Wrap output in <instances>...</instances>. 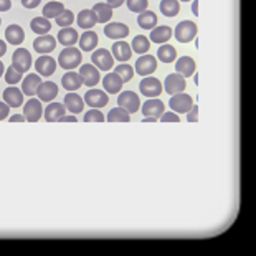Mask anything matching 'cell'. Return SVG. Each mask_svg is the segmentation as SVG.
Returning <instances> with one entry per match:
<instances>
[{
    "mask_svg": "<svg viewBox=\"0 0 256 256\" xmlns=\"http://www.w3.org/2000/svg\"><path fill=\"white\" fill-rule=\"evenodd\" d=\"M81 60H83V55L78 48L74 46H64V50L60 53L58 56V64L63 70H74L80 66Z\"/></svg>",
    "mask_w": 256,
    "mask_h": 256,
    "instance_id": "1",
    "label": "cell"
},
{
    "mask_svg": "<svg viewBox=\"0 0 256 256\" xmlns=\"http://www.w3.org/2000/svg\"><path fill=\"white\" fill-rule=\"evenodd\" d=\"M174 35H176L177 42L188 43V42L194 40L195 35H197V25H195L194 22H190V20H184V22H180V24L176 26V32H174Z\"/></svg>",
    "mask_w": 256,
    "mask_h": 256,
    "instance_id": "2",
    "label": "cell"
},
{
    "mask_svg": "<svg viewBox=\"0 0 256 256\" xmlns=\"http://www.w3.org/2000/svg\"><path fill=\"white\" fill-rule=\"evenodd\" d=\"M32 53L26 50V48H18V50L14 52L12 56V66L20 73H26L32 68Z\"/></svg>",
    "mask_w": 256,
    "mask_h": 256,
    "instance_id": "3",
    "label": "cell"
},
{
    "mask_svg": "<svg viewBox=\"0 0 256 256\" xmlns=\"http://www.w3.org/2000/svg\"><path fill=\"white\" fill-rule=\"evenodd\" d=\"M118 106L122 108V110H126L129 114L138 112L139 111V106H140L139 96L136 94L134 91H124L118 98Z\"/></svg>",
    "mask_w": 256,
    "mask_h": 256,
    "instance_id": "4",
    "label": "cell"
},
{
    "mask_svg": "<svg viewBox=\"0 0 256 256\" xmlns=\"http://www.w3.org/2000/svg\"><path fill=\"white\" fill-rule=\"evenodd\" d=\"M91 60H92V64L102 70V72H110L111 68H114V56L106 48H100V50L92 52Z\"/></svg>",
    "mask_w": 256,
    "mask_h": 256,
    "instance_id": "5",
    "label": "cell"
},
{
    "mask_svg": "<svg viewBox=\"0 0 256 256\" xmlns=\"http://www.w3.org/2000/svg\"><path fill=\"white\" fill-rule=\"evenodd\" d=\"M192 106H194L192 96L185 94V92H177V94L170 96V108H172V111L180 112V114H187Z\"/></svg>",
    "mask_w": 256,
    "mask_h": 256,
    "instance_id": "6",
    "label": "cell"
},
{
    "mask_svg": "<svg viewBox=\"0 0 256 256\" xmlns=\"http://www.w3.org/2000/svg\"><path fill=\"white\" fill-rule=\"evenodd\" d=\"M139 90L146 98H157L162 92V83L152 76H144V80L139 84Z\"/></svg>",
    "mask_w": 256,
    "mask_h": 256,
    "instance_id": "7",
    "label": "cell"
},
{
    "mask_svg": "<svg viewBox=\"0 0 256 256\" xmlns=\"http://www.w3.org/2000/svg\"><path fill=\"white\" fill-rule=\"evenodd\" d=\"M157 70V58L152 55H140L136 62L134 72L140 76H149Z\"/></svg>",
    "mask_w": 256,
    "mask_h": 256,
    "instance_id": "8",
    "label": "cell"
},
{
    "mask_svg": "<svg viewBox=\"0 0 256 256\" xmlns=\"http://www.w3.org/2000/svg\"><path fill=\"white\" fill-rule=\"evenodd\" d=\"M164 88L170 96L177 94V92H184L185 91V88H187V81H185V78L182 74L172 73V74H168L166 78Z\"/></svg>",
    "mask_w": 256,
    "mask_h": 256,
    "instance_id": "9",
    "label": "cell"
},
{
    "mask_svg": "<svg viewBox=\"0 0 256 256\" xmlns=\"http://www.w3.org/2000/svg\"><path fill=\"white\" fill-rule=\"evenodd\" d=\"M84 102L91 108H104L108 106V102H110V96L106 94L104 91L101 90H90L88 92L84 94Z\"/></svg>",
    "mask_w": 256,
    "mask_h": 256,
    "instance_id": "10",
    "label": "cell"
},
{
    "mask_svg": "<svg viewBox=\"0 0 256 256\" xmlns=\"http://www.w3.org/2000/svg\"><path fill=\"white\" fill-rule=\"evenodd\" d=\"M35 68H36V73L40 76H52L56 72L58 64L52 56L42 55V56H38V60L35 62Z\"/></svg>",
    "mask_w": 256,
    "mask_h": 256,
    "instance_id": "11",
    "label": "cell"
},
{
    "mask_svg": "<svg viewBox=\"0 0 256 256\" xmlns=\"http://www.w3.org/2000/svg\"><path fill=\"white\" fill-rule=\"evenodd\" d=\"M142 112H144V118H156L157 119L166 112V104L160 100L150 98L149 101H146L142 104Z\"/></svg>",
    "mask_w": 256,
    "mask_h": 256,
    "instance_id": "12",
    "label": "cell"
},
{
    "mask_svg": "<svg viewBox=\"0 0 256 256\" xmlns=\"http://www.w3.org/2000/svg\"><path fill=\"white\" fill-rule=\"evenodd\" d=\"M56 38H53L52 35H40L34 40V48L36 53H42V55H46V53H52L56 48Z\"/></svg>",
    "mask_w": 256,
    "mask_h": 256,
    "instance_id": "13",
    "label": "cell"
},
{
    "mask_svg": "<svg viewBox=\"0 0 256 256\" xmlns=\"http://www.w3.org/2000/svg\"><path fill=\"white\" fill-rule=\"evenodd\" d=\"M42 114H43V110H42L40 100H30V101H26V104L24 106V116H25L26 121H30V122L40 121Z\"/></svg>",
    "mask_w": 256,
    "mask_h": 256,
    "instance_id": "14",
    "label": "cell"
},
{
    "mask_svg": "<svg viewBox=\"0 0 256 256\" xmlns=\"http://www.w3.org/2000/svg\"><path fill=\"white\" fill-rule=\"evenodd\" d=\"M36 94H38V100L40 101L50 102L58 96V86L53 83V81H45V83H42L38 86Z\"/></svg>",
    "mask_w": 256,
    "mask_h": 256,
    "instance_id": "15",
    "label": "cell"
},
{
    "mask_svg": "<svg viewBox=\"0 0 256 256\" xmlns=\"http://www.w3.org/2000/svg\"><path fill=\"white\" fill-rule=\"evenodd\" d=\"M80 76L83 78V84L90 86V88L96 86L101 80L100 72H98L92 64H83V66L80 68Z\"/></svg>",
    "mask_w": 256,
    "mask_h": 256,
    "instance_id": "16",
    "label": "cell"
},
{
    "mask_svg": "<svg viewBox=\"0 0 256 256\" xmlns=\"http://www.w3.org/2000/svg\"><path fill=\"white\" fill-rule=\"evenodd\" d=\"M104 35L108 38H112V40H122L129 35V26L124 24H119V22H114V24H108L104 26Z\"/></svg>",
    "mask_w": 256,
    "mask_h": 256,
    "instance_id": "17",
    "label": "cell"
},
{
    "mask_svg": "<svg viewBox=\"0 0 256 256\" xmlns=\"http://www.w3.org/2000/svg\"><path fill=\"white\" fill-rule=\"evenodd\" d=\"M4 101L7 102L10 108L24 106V92H22V90L15 88L14 84H10L8 88L4 91Z\"/></svg>",
    "mask_w": 256,
    "mask_h": 256,
    "instance_id": "18",
    "label": "cell"
},
{
    "mask_svg": "<svg viewBox=\"0 0 256 256\" xmlns=\"http://www.w3.org/2000/svg\"><path fill=\"white\" fill-rule=\"evenodd\" d=\"M64 106H66V110H70L73 114H78L84 110V100L78 94V92L70 91L68 94L64 96Z\"/></svg>",
    "mask_w": 256,
    "mask_h": 256,
    "instance_id": "19",
    "label": "cell"
},
{
    "mask_svg": "<svg viewBox=\"0 0 256 256\" xmlns=\"http://www.w3.org/2000/svg\"><path fill=\"white\" fill-rule=\"evenodd\" d=\"M62 84L66 91H78L81 86H83V78L80 76V73L70 70V72L62 78Z\"/></svg>",
    "mask_w": 256,
    "mask_h": 256,
    "instance_id": "20",
    "label": "cell"
},
{
    "mask_svg": "<svg viewBox=\"0 0 256 256\" xmlns=\"http://www.w3.org/2000/svg\"><path fill=\"white\" fill-rule=\"evenodd\" d=\"M112 52V56L118 60V62H128V60L132 56V50H130V45L126 42H116L111 48Z\"/></svg>",
    "mask_w": 256,
    "mask_h": 256,
    "instance_id": "21",
    "label": "cell"
},
{
    "mask_svg": "<svg viewBox=\"0 0 256 256\" xmlns=\"http://www.w3.org/2000/svg\"><path fill=\"white\" fill-rule=\"evenodd\" d=\"M124 84V81L119 78L116 73H108L104 76V80H102V86H104L106 92H111V94H118L119 91H121Z\"/></svg>",
    "mask_w": 256,
    "mask_h": 256,
    "instance_id": "22",
    "label": "cell"
},
{
    "mask_svg": "<svg viewBox=\"0 0 256 256\" xmlns=\"http://www.w3.org/2000/svg\"><path fill=\"white\" fill-rule=\"evenodd\" d=\"M40 84H42L40 74H26V78L22 83V92L26 96H35Z\"/></svg>",
    "mask_w": 256,
    "mask_h": 256,
    "instance_id": "23",
    "label": "cell"
},
{
    "mask_svg": "<svg viewBox=\"0 0 256 256\" xmlns=\"http://www.w3.org/2000/svg\"><path fill=\"white\" fill-rule=\"evenodd\" d=\"M176 70L178 74H182L184 78H188V76H192L195 73V62L194 58L190 56H182L177 60L176 63Z\"/></svg>",
    "mask_w": 256,
    "mask_h": 256,
    "instance_id": "24",
    "label": "cell"
},
{
    "mask_svg": "<svg viewBox=\"0 0 256 256\" xmlns=\"http://www.w3.org/2000/svg\"><path fill=\"white\" fill-rule=\"evenodd\" d=\"M170 38H172V28H170V26L160 25V26H156V28H152L149 40L159 45V43H166V42H168Z\"/></svg>",
    "mask_w": 256,
    "mask_h": 256,
    "instance_id": "25",
    "label": "cell"
},
{
    "mask_svg": "<svg viewBox=\"0 0 256 256\" xmlns=\"http://www.w3.org/2000/svg\"><path fill=\"white\" fill-rule=\"evenodd\" d=\"M78 40H80L78 32L74 28H70V26H64V28L60 30V34L56 36V42L62 43L63 46H73Z\"/></svg>",
    "mask_w": 256,
    "mask_h": 256,
    "instance_id": "26",
    "label": "cell"
},
{
    "mask_svg": "<svg viewBox=\"0 0 256 256\" xmlns=\"http://www.w3.org/2000/svg\"><path fill=\"white\" fill-rule=\"evenodd\" d=\"M80 48L83 52H92L94 48L98 46V34L96 32H91V30H86L83 35L80 36Z\"/></svg>",
    "mask_w": 256,
    "mask_h": 256,
    "instance_id": "27",
    "label": "cell"
},
{
    "mask_svg": "<svg viewBox=\"0 0 256 256\" xmlns=\"http://www.w3.org/2000/svg\"><path fill=\"white\" fill-rule=\"evenodd\" d=\"M5 40H8V43L12 45H20L25 40V32L20 25H10L5 30Z\"/></svg>",
    "mask_w": 256,
    "mask_h": 256,
    "instance_id": "28",
    "label": "cell"
},
{
    "mask_svg": "<svg viewBox=\"0 0 256 256\" xmlns=\"http://www.w3.org/2000/svg\"><path fill=\"white\" fill-rule=\"evenodd\" d=\"M92 12L96 15L98 24H108L112 18V8L108 4H96L92 7Z\"/></svg>",
    "mask_w": 256,
    "mask_h": 256,
    "instance_id": "29",
    "label": "cell"
},
{
    "mask_svg": "<svg viewBox=\"0 0 256 256\" xmlns=\"http://www.w3.org/2000/svg\"><path fill=\"white\" fill-rule=\"evenodd\" d=\"M138 24H139L140 28L152 30L154 26H157V15L154 12H150V10H144V12L139 14Z\"/></svg>",
    "mask_w": 256,
    "mask_h": 256,
    "instance_id": "30",
    "label": "cell"
},
{
    "mask_svg": "<svg viewBox=\"0 0 256 256\" xmlns=\"http://www.w3.org/2000/svg\"><path fill=\"white\" fill-rule=\"evenodd\" d=\"M64 116V106L60 102H50L45 110V119L48 122H55L60 118Z\"/></svg>",
    "mask_w": 256,
    "mask_h": 256,
    "instance_id": "31",
    "label": "cell"
},
{
    "mask_svg": "<svg viewBox=\"0 0 256 256\" xmlns=\"http://www.w3.org/2000/svg\"><path fill=\"white\" fill-rule=\"evenodd\" d=\"M96 24H98V20H96V15L92 10H81L80 15H78V26L80 28L90 30Z\"/></svg>",
    "mask_w": 256,
    "mask_h": 256,
    "instance_id": "32",
    "label": "cell"
},
{
    "mask_svg": "<svg viewBox=\"0 0 256 256\" xmlns=\"http://www.w3.org/2000/svg\"><path fill=\"white\" fill-rule=\"evenodd\" d=\"M30 26L32 30L35 32V34L40 36V35H48V32L52 30V24L50 20L45 18V17H36L30 22Z\"/></svg>",
    "mask_w": 256,
    "mask_h": 256,
    "instance_id": "33",
    "label": "cell"
},
{
    "mask_svg": "<svg viewBox=\"0 0 256 256\" xmlns=\"http://www.w3.org/2000/svg\"><path fill=\"white\" fill-rule=\"evenodd\" d=\"M160 12L166 15V17H176L180 12V4L178 0H162L160 2Z\"/></svg>",
    "mask_w": 256,
    "mask_h": 256,
    "instance_id": "34",
    "label": "cell"
},
{
    "mask_svg": "<svg viewBox=\"0 0 256 256\" xmlns=\"http://www.w3.org/2000/svg\"><path fill=\"white\" fill-rule=\"evenodd\" d=\"M64 12V5L62 2H48L43 7V17L45 18H56L60 14Z\"/></svg>",
    "mask_w": 256,
    "mask_h": 256,
    "instance_id": "35",
    "label": "cell"
},
{
    "mask_svg": "<svg viewBox=\"0 0 256 256\" xmlns=\"http://www.w3.org/2000/svg\"><path fill=\"white\" fill-rule=\"evenodd\" d=\"M106 121H110V122H119V121L129 122L130 121V114L126 110H122V108H114V110H111L110 112H108Z\"/></svg>",
    "mask_w": 256,
    "mask_h": 256,
    "instance_id": "36",
    "label": "cell"
},
{
    "mask_svg": "<svg viewBox=\"0 0 256 256\" xmlns=\"http://www.w3.org/2000/svg\"><path fill=\"white\" fill-rule=\"evenodd\" d=\"M157 58L162 63H172L177 58V50L172 45H162L159 48V52H157Z\"/></svg>",
    "mask_w": 256,
    "mask_h": 256,
    "instance_id": "37",
    "label": "cell"
},
{
    "mask_svg": "<svg viewBox=\"0 0 256 256\" xmlns=\"http://www.w3.org/2000/svg\"><path fill=\"white\" fill-rule=\"evenodd\" d=\"M149 48H150V40L144 35H138L132 40V50L136 53H139V55H146L149 52Z\"/></svg>",
    "mask_w": 256,
    "mask_h": 256,
    "instance_id": "38",
    "label": "cell"
},
{
    "mask_svg": "<svg viewBox=\"0 0 256 256\" xmlns=\"http://www.w3.org/2000/svg\"><path fill=\"white\" fill-rule=\"evenodd\" d=\"M114 73H116L119 78H121L124 83H128V81L132 80V76H134V68L130 66V64H119V66H114Z\"/></svg>",
    "mask_w": 256,
    "mask_h": 256,
    "instance_id": "39",
    "label": "cell"
},
{
    "mask_svg": "<svg viewBox=\"0 0 256 256\" xmlns=\"http://www.w3.org/2000/svg\"><path fill=\"white\" fill-rule=\"evenodd\" d=\"M55 20H56V25L63 26V28L64 26H72V24L74 22V14L72 12V10H64V12L60 14Z\"/></svg>",
    "mask_w": 256,
    "mask_h": 256,
    "instance_id": "40",
    "label": "cell"
},
{
    "mask_svg": "<svg viewBox=\"0 0 256 256\" xmlns=\"http://www.w3.org/2000/svg\"><path fill=\"white\" fill-rule=\"evenodd\" d=\"M126 4H128V8L130 12L140 14V12H144V10H147L149 0H126Z\"/></svg>",
    "mask_w": 256,
    "mask_h": 256,
    "instance_id": "41",
    "label": "cell"
},
{
    "mask_svg": "<svg viewBox=\"0 0 256 256\" xmlns=\"http://www.w3.org/2000/svg\"><path fill=\"white\" fill-rule=\"evenodd\" d=\"M84 121L86 122H102L106 121L104 114H102L100 110H96V108H91V111H88L84 114Z\"/></svg>",
    "mask_w": 256,
    "mask_h": 256,
    "instance_id": "42",
    "label": "cell"
},
{
    "mask_svg": "<svg viewBox=\"0 0 256 256\" xmlns=\"http://www.w3.org/2000/svg\"><path fill=\"white\" fill-rule=\"evenodd\" d=\"M22 76H24V73L17 72V70H15L14 66H10L7 72H5V81H7L8 84H17L18 81L24 80Z\"/></svg>",
    "mask_w": 256,
    "mask_h": 256,
    "instance_id": "43",
    "label": "cell"
},
{
    "mask_svg": "<svg viewBox=\"0 0 256 256\" xmlns=\"http://www.w3.org/2000/svg\"><path fill=\"white\" fill-rule=\"evenodd\" d=\"M160 121L162 122H178L180 121V118H178L176 112H164L160 116Z\"/></svg>",
    "mask_w": 256,
    "mask_h": 256,
    "instance_id": "44",
    "label": "cell"
},
{
    "mask_svg": "<svg viewBox=\"0 0 256 256\" xmlns=\"http://www.w3.org/2000/svg\"><path fill=\"white\" fill-rule=\"evenodd\" d=\"M197 116H198V106H192L190 108V111L187 112V119L190 122H195V121H198Z\"/></svg>",
    "mask_w": 256,
    "mask_h": 256,
    "instance_id": "45",
    "label": "cell"
},
{
    "mask_svg": "<svg viewBox=\"0 0 256 256\" xmlns=\"http://www.w3.org/2000/svg\"><path fill=\"white\" fill-rule=\"evenodd\" d=\"M8 112H10V106L7 102H0V121L5 118H8Z\"/></svg>",
    "mask_w": 256,
    "mask_h": 256,
    "instance_id": "46",
    "label": "cell"
},
{
    "mask_svg": "<svg viewBox=\"0 0 256 256\" xmlns=\"http://www.w3.org/2000/svg\"><path fill=\"white\" fill-rule=\"evenodd\" d=\"M42 0H22V5H24L25 8H36L38 5H40Z\"/></svg>",
    "mask_w": 256,
    "mask_h": 256,
    "instance_id": "47",
    "label": "cell"
},
{
    "mask_svg": "<svg viewBox=\"0 0 256 256\" xmlns=\"http://www.w3.org/2000/svg\"><path fill=\"white\" fill-rule=\"evenodd\" d=\"M12 8V2L10 0H0V12H7Z\"/></svg>",
    "mask_w": 256,
    "mask_h": 256,
    "instance_id": "48",
    "label": "cell"
},
{
    "mask_svg": "<svg viewBox=\"0 0 256 256\" xmlns=\"http://www.w3.org/2000/svg\"><path fill=\"white\" fill-rule=\"evenodd\" d=\"M124 2H126V0H108L106 4L110 5L111 8H119V7H121V5H122Z\"/></svg>",
    "mask_w": 256,
    "mask_h": 256,
    "instance_id": "49",
    "label": "cell"
},
{
    "mask_svg": "<svg viewBox=\"0 0 256 256\" xmlns=\"http://www.w3.org/2000/svg\"><path fill=\"white\" fill-rule=\"evenodd\" d=\"M10 122H22V121H26L25 116H22V114H15V116H12L8 119Z\"/></svg>",
    "mask_w": 256,
    "mask_h": 256,
    "instance_id": "50",
    "label": "cell"
},
{
    "mask_svg": "<svg viewBox=\"0 0 256 256\" xmlns=\"http://www.w3.org/2000/svg\"><path fill=\"white\" fill-rule=\"evenodd\" d=\"M58 121H62V122H76L78 119H76L74 116H63V118H60Z\"/></svg>",
    "mask_w": 256,
    "mask_h": 256,
    "instance_id": "51",
    "label": "cell"
},
{
    "mask_svg": "<svg viewBox=\"0 0 256 256\" xmlns=\"http://www.w3.org/2000/svg\"><path fill=\"white\" fill-rule=\"evenodd\" d=\"M5 53H7V43L4 40H0V58H2Z\"/></svg>",
    "mask_w": 256,
    "mask_h": 256,
    "instance_id": "52",
    "label": "cell"
},
{
    "mask_svg": "<svg viewBox=\"0 0 256 256\" xmlns=\"http://www.w3.org/2000/svg\"><path fill=\"white\" fill-rule=\"evenodd\" d=\"M192 12H194V15H198V0H194V5H192Z\"/></svg>",
    "mask_w": 256,
    "mask_h": 256,
    "instance_id": "53",
    "label": "cell"
},
{
    "mask_svg": "<svg viewBox=\"0 0 256 256\" xmlns=\"http://www.w3.org/2000/svg\"><path fill=\"white\" fill-rule=\"evenodd\" d=\"M142 121H144V122H152V121H157V119H156V118H144Z\"/></svg>",
    "mask_w": 256,
    "mask_h": 256,
    "instance_id": "54",
    "label": "cell"
},
{
    "mask_svg": "<svg viewBox=\"0 0 256 256\" xmlns=\"http://www.w3.org/2000/svg\"><path fill=\"white\" fill-rule=\"evenodd\" d=\"M4 72H5V68H4V63H2V62H0V76H2V74H4Z\"/></svg>",
    "mask_w": 256,
    "mask_h": 256,
    "instance_id": "55",
    "label": "cell"
},
{
    "mask_svg": "<svg viewBox=\"0 0 256 256\" xmlns=\"http://www.w3.org/2000/svg\"><path fill=\"white\" fill-rule=\"evenodd\" d=\"M182 2H188V0H182Z\"/></svg>",
    "mask_w": 256,
    "mask_h": 256,
    "instance_id": "56",
    "label": "cell"
},
{
    "mask_svg": "<svg viewBox=\"0 0 256 256\" xmlns=\"http://www.w3.org/2000/svg\"><path fill=\"white\" fill-rule=\"evenodd\" d=\"M0 24H2V18H0Z\"/></svg>",
    "mask_w": 256,
    "mask_h": 256,
    "instance_id": "57",
    "label": "cell"
}]
</instances>
